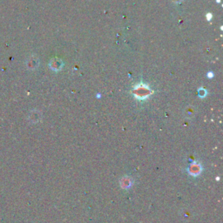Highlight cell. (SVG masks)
<instances>
[{
	"mask_svg": "<svg viewBox=\"0 0 223 223\" xmlns=\"http://www.w3.org/2000/svg\"><path fill=\"white\" fill-rule=\"evenodd\" d=\"M120 184L121 187L124 188H128L132 186V180L129 177H124L121 181H120Z\"/></svg>",
	"mask_w": 223,
	"mask_h": 223,
	"instance_id": "5",
	"label": "cell"
},
{
	"mask_svg": "<svg viewBox=\"0 0 223 223\" xmlns=\"http://www.w3.org/2000/svg\"><path fill=\"white\" fill-rule=\"evenodd\" d=\"M208 14H209V15H208V18L209 20H210V19H211V17H212V15H211L210 13H208Z\"/></svg>",
	"mask_w": 223,
	"mask_h": 223,
	"instance_id": "7",
	"label": "cell"
},
{
	"mask_svg": "<svg viewBox=\"0 0 223 223\" xmlns=\"http://www.w3.org/2000/svg\"><path fill=\"white\" fill-rule=\"evenodd\" d=\"M172 1L174 2V3H181L182 0H172Z\"/></svg>",
	"mask_w": 223,
	"mask_h": 223,
	"instance_id": "6",
	"label": "cell"
},
{
	"mask_svg": "<svg viewBox=\"0 0 223 223\" xmlns=\"http://www.w3.org/2000/svg\"><path fill=\"white\" fill-rule=\"evenodd\" d=\"M63 66H64V64H63L62 60H60L59 58H52L50 62V67L53 71H60L62 69Z\"/></svg>",
	"mask_w": 223,
	"mask_h": 223,
	"instance_id": "2",
	"label": "cell"
},
{
	"mask_svg": "<svg viewBox=\"0 0 223 223\" xmlns=\"http://www.w3.org/2000/svg\"><path fill=\"white\" fill-rule=\"evenodd\" d=\"M189 173L193 176H196L201 173V166L198 163H194L189 167Z\"/></svg>",
	"mask_w": 223,
	"mask_h": 223,
	"instance_id": "4",
	"label": "cell"
},
{
	"mask_svg": "<svg viewBox=\"0 0 223 223\" xmlns=\"http://www.w3.org/2000/svg\"><path fill=\"white\" fill-rule=\"evenodd\" d=\"M151 94V90L145 85L139 84L137 86L134 87V95L138 98L143 99L146 98Z\"/></svg>",
	"mask_w": 223,
	"mask_h": 223,
	"instance_id": "1",
	"label": "cell"
},
{
	"mask_svg": "<svg viewBox=\"0 0 223 223\" xmlns=\"http://www.w3.org/2000/svg\"><path fill=\"white\" fill-rule=\"evenodd\" d=\"M38 64H39L38 58L36 56H31V57L28 58L27 61H26V65H27L28 68L31 70L36 69V68L38 67Z\"/></svg>",
	"mask_w": 223,
	"mask_h": 223,
	"instance_id": "3",
	"label": "cell"
}]
</instances>
